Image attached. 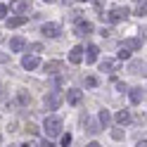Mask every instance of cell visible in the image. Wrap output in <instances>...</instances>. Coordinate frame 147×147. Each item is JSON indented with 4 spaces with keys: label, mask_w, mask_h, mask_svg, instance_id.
Instances as JSON below:
<instances>
[{
    "label": "cell",
    "mask_w": 147,
    "mask_h": 147,
    "mask_svg": "<svg viewBox=\"0 0 147 147\" xmlns=\"http://www.w3.org/2000/svg\"><path fill=\"white\" fill-rule=\"evenodd\" d=\"M62 119L59 116H55V114H50V116H45V123H43V131L48 133V138H57V135H62Z\"/></svg>",
    "instance_id": "cell-1"
},
{
    "label": "cell",
    "mask_w": 147,
    "mask_h": 147,
    "mask_svg": "<svg viewBox=\"0 0 147 147\" xmlns=\"http://www.w3.org/2000/svg\"><path fill=\"white\" fill-rule=\"evenodd\" d=\"M62 102H64V95L59 93V90H52V93L45 95V109H50V112H52V109H57Z\"/></svg>",
    "instance_id": "cell-2"
},
{
    "label": "cell",
    "mask_w": 147,
    "mask_h": 147,
    "mask_svg": "<svg viewBox=\"0 0 147 147\" xmlns=\"http://www.w3.org/2000/svg\"><path fill=\"white\" fill-rule=\"evenodd\" d=\"M74 22H76V36L83 38V36H90V33H93V24H90V22L81 19V17H78V19H74Z\"/></svg>",
    "instance_id": "cell-3"
},
{
    "label": "cell",
    "mask_w": 147,
    "mask_h": 147,
    "mask_svg": "<svg viewBox=\"0 0 147 147\" xmlns=\"http://www.w3.org/2000/svg\"><path fill=\"white\" fill-rule=\"evenodd\" d=\"M128 14H131L128 7H114V10L107 14V19H109V22H121V19H126Z\"/></svg>",
    "instance_id": "cell-4"
},
{
    "label": "cell",
    "mask_w": 147,
    "mask_h": 147,
    "mask_svg": "<svg viewBox=\"0 0 147 147\" xmlns=\"http://www.w3.org/2000/svg\"><path fill=\"white\" fill-rule=\"evenodd\" d=\"M12 10L14 14H26L31 10V0H12Z\"/></svg>",
    "instance_id": "cell-5"
},
{
    "label": "cell",
    "mask_w": 147,
    "mask_h": 147,
    "mask_svg": "<svg viewBox=\"0 0 147 147\" xmlns=\"http://www.w3.org/2000/svg\"><path fill=\"white\" fill-rule=\"evenodd\" d=\"M43 69H45V74L55 76V74H59V71L64 69V64H62L59 59H52V62H45V64H43Z\"/></svg>",
    "instance_id": "cell-6"
},
{
    "label": "cell",
    "mask_w": 147,
    "mask_h": 147,
    "mask_svg": "<svg viewBox=\"0 0 147 147\" xmlns=\"http://www.w3.org/2000/svg\"><path fill=\"white\" fill-rule=\"evenodd\" d=\"M43 36H48V38H57V36H59V24H43Z\"/></svg>",
    "instance_id": "cell-7"
},
{
    "label": "cell",
    "mask_w": 147,
    "mask_h": 147,
    "mask_svg": "<svg viewBox=\"0 0 147 147\" xmlns=\"http://www.w3.org/2000/svg\"><path fill=\"white\" fill-rule=\"evenodd\" d=\"M26 22H29V17H26V14H17V17H10V19H7V29H17V26H24Z\"/></svg>",
    "instance_id": "cell-8"
},
{
    "label": "cell",
    "mask_w": 147,
    "mask_h": 147,
    "mask_svg": "<svg viewBox=\"0 0 147 147\" xmlns=\"http://www.w3.org/2000/svg\"><path fill=\"white\" fill-rule=\"evenodd\" d=\"M81 100H83V93H81V90H76V88H74V90H67V102H69V105L76 107V105H81Z\"/></svg>",
    "instance_id": "cell-9"
},
{
    "label": "cell",
    "mask_w": 147,
    "mask_h": 147,
    "mask_svg": "<svg viewBox=\"0 0 147 147\" xmlns=\"http://www.w3.org/2000/svg\"><path fill=\"white\" fill-rule=\"evenodd\" d=\"M69 62H71V64H81V62H83V48H81V45L71 48V52H69Z\"/></svg>",
    "instance_id": "cell-10"
},
{
    "label": "cell",
    "mask_w": 147,
    "mask_h": 147,
    "mask_svg": "<svg viewBox=\"0 0 147 147\" xmlns=\"http://www.w3.org/2000/svg\"><path fill=\"white\" fill-rule=\"evenodd\" d=\"M128 95H131V105H140L142 97H145V90L142 88H131V90H128Z\"/></svg>",
    "instance_id": "cell-11"
},
{
    "label": "cell",
    "mask_w": 147,
    "mask_h": 147,
    "mask_svg": "<svg viewBox=\"0 0 147 147\" xmlns=\"http://www.w3.org/2000/svg\"><path fill=\"white\" fill-rule=\"evenodd\" d=\"M121 48L128 50V52H131V50H140V48H142V40H140V38H126Z\"/></svg>",
    "instance_id": "cell-12"
},
{
    "label": "cell",
    "mask_w": 147,
    "mask_h": 147,
    "mask_svg": "<svg viewBox=\"0 0 147 147\" xmlns=\"http://www.w3.org/2000/svg\"><path fill=\"white\" fill-rule=\"evenodd\" d=\"M83 52H88V55H86V62H88V64L97 62V57H100V48H97V45H88V50H83Z\"/></svg>",
    "instance_id": "cell-13"
},
{
    "label": "cell",
    "mask_w": 147,
    "mask_h": 147,
    "mask_svg": "<svg viewBox=\"0 0 147 147\" xmlns=\"http://www.w3.org/2000/svg\"><path fill=\"white\" fill-rule=\"evenodd\" d=\"M24 48H26V40L22 38V36H14V38L10 40V50L12 52H22Z\"/></svg>",
    "instance_id": "cell-14"
},
{
    "label": "cell",
    "mask_w": 147,
    "mask_h": 147,
    "mask_svg": "<svg viewBox=\"0 0 147 147\" xmlns=\"http://www.w3.org/2000/svg\"><path fill=\"white\" fill-rule=\"evenodd\" d=\"M38 64H40V62H38V57H36V55H26V57L22 59V67H24V69H29V71L36 69Z\"/></svg>",
    "instance_id": "cell-15"
},
{
    "label": "cell",
    "mask_w": 147,
    "mask_h": 147,
    "mask_svg": "<svg viewBox=\"0 0 147 147\" xmlns=\"http://www.w3.org/2000/svg\"><path fill=\"white\" fill-rule=\"evenodd\" d=\"M116 123H119V126L131 123V112H128V109H121V112L116 114Z\"/></svg>",
    "instance_id": "cell-16"
},
{
    "label": "cell",
    "mask_w": 147,
    "mask_h": 147,
    "mask_svg": "<svg viewBox=\"0 0 147 147\" xmlns=\"http://www.w3.org/2000/svg\"><path fill=\"white\" fill-rule=\"evenodd\" d=\"M83 126H86V131H88L90 135H95V133L100 131V128L95 126V121H93V119H90V116H86V119H83Z\"/></svg>",
    "instance_id": "cell-17"
},
{
    "label": "cell",
    "mask_w": 147,
    "mask_h": 147,
    "mask_svg": "<svg viewBox=\"0 0 147 147\" xmlns=\"http://www.w3.org/2000/svg\"><path fill=\"white\" fill-rule=\"evenodd\" d=\"M109 121H112V114H109L107 109H102V112H100V123L107 128V126H109Z\"/></svg>",
    "instance_id": "cell-18"
},
{
    "label": "cell",
    "mask_w": 147,
    "mask_h": 147,
    "mask_svg": "<svg viewBox=\"0 0 147 147\" xmlns=\"http://www.w3.org/2000/svg\"><path fill=\"white\" fill-rule=\"evenodd\" d=\"M100 67H102V71H114V69H116V62H114V59H105Z\"/></svg>",
    "instance_id": "cell-19"
},
{
    "label": "cell",
    "mask_w": 147,
    "mask_h": 147,
    "mask_svg": "<svg viewBox=\"0 0 147 147\" xmlns=\"http://www.w3.org/2000/svg\"><path fill=\"white\" fill-rule=\"evenodd\" d=\"M29 50H31L33 55H38V52H43V45H40V43H31V45H29Z\"/></svg>",
    "instance_id": "cell-20"
},
{
    "label": "cell",
    "mask_w": 147,
    "mask_h": 147,
    "mask_svg": "<svg viewBox=\"0 0 147 147\" xmlns=\"http://www.w3.org/2000/svg\"><path fill=\"white\" fill-rule=\"evenodd\" d=\"M140 69H145L142 62H133V64H131V71H133V74H140Z\"/></svg>",
    "instance_id": "cell-21"
},
{
    "label": "cell",
    "mask_w": 147,
    "mask_h": 147,
    "mask_svg": "<svg viewBox=\"0 0 147 147\" xmlns=\"http://www.w3.org/2000/svg\"><path fill=\"white\" fill-rule=\"evenodd\" d=\"M112 138H114V140H123V131H121V128H114V131H112Z\"/></svg>",
    "instance_id": "cell-22"
},
{
    "label": "cell",
    "mask_w": 147,
    "mask_h": 147,
    "mask_svg": "<svg viewBox=\"0 0 147 147\" xmlns=\"http://www.w3.org/2000/svg\"><path fill=\"white\" fill-rule=\"evenodd\" d=\"M86 86H88V88H95V86H97V78H95V76H88V78H86Z\"/></svg>",
    "instance_id": "cell-23"
},
{
    "label": "cell",
    "mask_w": 147,
    "mask_h": 147,
    "mask_svg": "<svg viewBox=\"0 0 147 147\" xmlns=\"http://www.w3.org/2000/svg\"><path fill=\"white\" fill-rule=\"evenodd\" d=\"M114 88H116V90H121V93H123V90H126V83H123V81H119V78H114Z\"/></svg>",
    "instance_id": "cell-24"
},
{
    "label": "cell",
    "mask_w": 147,
    "mask_h": 147,
    "mask_svg": "<svg viewBox=\"0 0 147 147\" xmlns=\"http://www.w3.org/2000/svg\"><path fill=\"white\" fill-rule=\"evenodd\" d=\"M26 133H31V135H38V126L29 123V126H26Z\"/></svg>",
    "instance_id": "cell-25"
},
{
    "label": "cell",
    "mask_w": 147,
    "mask_h": 147,
    "mask_svg": "<svg viewBox=\"0 0 147 147\" xmlns=\"http://www.w3.org/2000/svg\"><path fill=\"white\" fill-rule=\"evenodd\" d=\"M119 59H131V52L121 48V52H119Z\"/></svg>",
    "instance_id": "cell-26"
},
{
    "label": "cell",
    "mask_w": 147,
    "mask_h": 147,
    "mask_svg": "<svg viewBox=\"0 0 147 147\" xmlns=\"http://www.w3.org/2000/svg\"><path fill=\"white\" fill-rule=\"evenodd\" d=\"M7 10H10L7 5H0V19H5V17H7Z\"/></svg>",
    "instance_id": "cell-27"
},
{
    "label": "cell",
    "mask_w": 147,
    "mask_h": 147,
    "mask_svg": "<svg viewBox=\"0 0 147 147\" xmlns=\"http://www.w3.org/2000/svg\"><path fill=\"white\" fill-rule=\"evenodd\" d=\"M145 12H147V7H145V3H140V5H138V14L145 17Z\"/></svg>",
    "instance_id": "cell-28"
},
{
    "label": "cell",
    "mask_w": 147,
    "mask_h": 147,
    "mask_svg": "<svg viewBox=\"0 0 147 147\" xmlns=\"http://www.w3.org/2000/svg\"><path fill=\"white\" fill-rule=\"evenodd\" d=\"M69 142H71V135H69V133H67V135H62V145H64V147H67Z\"/></svg>",
    "instance_id": "cell-29"
},
{
    "label": "cell",
    "mask_w": 147,
    "mask_h": 147,
    "mask_svg": "<svg viewBox=\"0 0 147 147\" xmlns=\"http://www.w3.org/2000/svg\"><path fill=\"white\" fill-rule=\"evenodd\" d=\"M19 100H22V102H24V105H26V102H31V97H29V95H26V93H19Z\"/></svg>",
    "instance_id": "cell-30"
},
{
    "label": "cell",
    "mask_w": 147,
    "mask_h": 147,
    "mask_svg": "<svg viewBox=\"0 0 147 147\" xmlns=\"http://www.w3.org/2000/svg\"><path fill=\"white\" fill-rule=\"evenodd\" d=\"M7 59H10V57H7V55H5V52H0V64H5Z\"/></svg>",
    "instance_id": "cell-31"
},
{
    "label": "cell",
    "mask_w": 147,
    "mask_h": 147,
    "mask_svg": "<svg viewBox=\"0 0 147 147\" xmlns=\"http://www.w3.org/2000/svg\"><path fill=\"white\" fill-rule=\"evenodd\" d=\"M38 147H55V145H52V142H48V140H43V142H40Z\"/></svg>",
    "instance_id": "cell-32"
},
{
    "label": "cell",
    "mask_w": 147,
    "mask_h": 147,
    "mask_svg": "<svg viewBox=\"0 0 147 147\" xmlns=\"http://www.w3.org/2000/svg\"><path fill=\"white\" fill-rule=\"evenodd\" d=\"M86 147H102V145H100V142H95V140H93V142H88Z\"/></svg>",
    "instance_id": "cell-33"
},
{
    "label": "cell",
    "mask_w": 147,
    "mask_h": 147,
    "mask_svg": "<svg viewBox=\"0 0 147 147\" xmlns=\"http://www.w3.org/2000/svg\"><path fill=\"white\" fill-rule=\"evenodd\" d=\"M138 147H147V142H145V140H142V142H138Z\"/></svg>",
    "instance_id": "cell-34"
},
{
    "label": "cell",
    "mask_w": 147,
    "mask_h": 147,
    "mask_svg": "<svg viewBox=\"0 0 147 147\" xmlns=\"http://www.w3.org/2000/svg\"><path fill=\"white\" fill-rule=\"evenodd\" d=\"M78 3H88V0H78Z\"/></svg>",
    "instance_id": "cell-35"
},
{
    "label": "cell",
    "mask_w": 147,
    "mask_h": 147,
    "mask_svg": "<svg viewBox=\"0 0 147 147\" xmlns=\"http://www.w3.org/2000/svg\"><path fill=\"white\" fill-rule=\"evenodd\" d=\"M10 147H19V145H10Z\"/></svg>",
    "instance_id": "cell-36"
},
{
    "label": "cell",
    "mask_w": 147,
    "mask_h": 147,
    "mask_svg": "<svg viewBox=\"0 0 147 147\" xmlns=\"http://www.w3.org/2000/svg\"><path fill=\"white\" fill-rule=\"evenodd\" d=\"M45 3H52V0H45Z\"/></svg>",
    "instance_id": "cell-37"
},
{
    "label": "cell",
    "mask_w": 147,
    "mask_h": 147,
    "mask_svg": "<svg viewBox=\"0 0 147 147\" xmlns=\"http://www.w3.org/2000/svg\"><path fill=\"white\" fill-rule=\"evenodd\" d=\"M0 140H3V138H0Z\"/></svg>",
    "instance_id": "cell-38"
}]
</instances>
